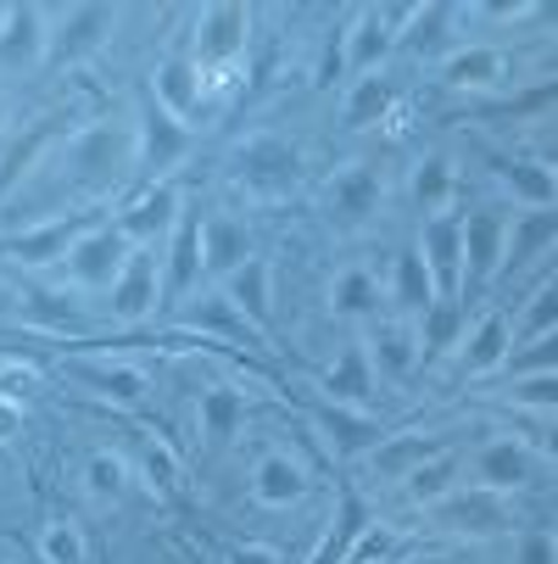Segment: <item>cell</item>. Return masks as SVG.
Instances as JSON below:
<instances>
[{
	"mask_svg": "<svg viewBox=\"0 0 558 564\" xmlns=\"http://www.w3.org/2000/svg\"><path fill=\"white\" fill-rule=\"evenodd\" d=\"M374 202H380V180H374L369 169H347V174L330 185V207H336L341 218H363Z\"/></svg>",
	"mask_w": 558,
	"mask_h": 564,
	"instance_id": "obj_28",
	"label": "cell"
},
{
	"mask_svg": "<svg viewBox=\"0 0 558 564\" xmlns=\"http://www.w3.org/2000/svg\"><path fill=\"white\" fill-rule=\"evenodd\" d=\"M447 475H452V458H436L430 469L419 464V469L408 475V487H414L419 498H441V487H447Z\"/></svg>",
	"mask_w": 558,
	"mask_h": 564,
	"instance_id": "obj_40",
	"label": "cell"
},
{
	"mask_svg": "<svg viewBox=\"0 0 558 564\" xmlns=\"http://www.w3.org/2000/svg\"><path fill=\"white\" fill-rule=\"evenodd\" d=\"M503 263V218L497 213H474L463 224V291H481Z\"/></svg>",
	"mask_w": 558,
	"mask_h": 564,
	"instance_id": "obj_12",
	"label": "cell"
},
{
	"mask_svg": "<svg viewBox=\"0 0 558 564\" xmlns=\"http://www.w3.org/2000/svg\"><path fill=\"white\" fill-rule=\"evenodd\" d=\"M29 318H34V325H51V330H78V307H73L67 291L34 296V302H29Z\"/></svg>",
	"mask_w": 558,
	"mask_h": 564,
	"instance_id": "obj_36",
	"label": "cell"
},
{
	"mask_svg": "<svg viewBox=\"0 0 558 564\" xmlns=\"http://www.w3.org/2000/svg\"><path fill=\"white\" fill-rule=\"evenodd\" d=\"M51 129H62V118H40V123H34V129H29V134H23V140L7 151V163H0V196H7V191L18 185V174H23V169L34 163V156L51 145Z\"/></svg>",
	"mask_w": 558,
	"mask_h": 564,
	"instance_id": "obj_29",
	"label": "cell"
},
{
	"mask_svg": "<svg viewBox=\"0 0 558 564\" xmlns=\"http://www.w3.org/2000/svg\"><path fill=\"white\" fill-rule=\"evenodd\" d=\"M140 458H145V480H151L156 492H174V487H179V464L168 458V447H163V442H145V447H140Z\"/></svg>",
	"mask_w": 558,
	"mask_h": 564,
	"instance_id": "obj_38",
	"label": "cell"
},
{
	"mask_svg": "<svg viewBox=\"0 0 558 564\" xmlns=\"http://www.w3.org/2000/svg\"><path fill=\"white\" fill-rule=\"evenodd\" d=\"M530 458L519 442H492L481 458H474V480H481V492H508L514 480H525Z\"/></svg>",
	"mask_w": 558,
	"mask_h": 564,
	"instance_id": "obj_24",
	"label": "cell"
},
{
	"mask_svg": "<svg viewBox=\"0 0 558 564\" xmlns=\"http://www.w3.org/2000/svg\"><path fill=\"white\" fill-rule=\"evenodd\" d=\"M73 375L85 380V386H96L101 397L123 402V409H140V402L151 397V380H145V369H134V364H90V358H78Z\"/></svg>",
	"mask_w": 558,
	"mask_h": 564,
	"instance_id": "obj_16",
	"label": "cell"
},
{
	"mask_svg": "<svg viewBox=\"0 0 558 564\" xmlns=\"http://www.w3.org/2000/svg\"><path fill=\"white\" fill-rule=\"evenodd\" d=\"M7 436H18V414L7 409V402H0V442H7Z\"/></svg>",
	"mask_w": 558,
	"mask_h": 564,
	"instance_id": "obj_43",
	"label": "cell"
},
{
	"mask_svg": "<svg viewBox=\"0 0 558 564\" xmlns=\"http://www.w3.org/2000/svg\"><path fill=\"white\" fill-rule=\"evenodd\" d=\"M330 302H336V313H380V280L369 274V269H341L336 274V285H330Z\"/></svg>",
	"mask_w": 558,
	"mask_h": 564,
	"instance_id": "obj_27",
	"label": "cell"
},
{
	"mask_svg": "<svg viewBox=\"0 0 558 564\" xmlns=\"http://www.w3.org/2000/svg\"><path fill=\"white\" fill-rule=\"evenodd\" d=\"M419 252H425V269H430V280H436L441 307H452V302L463 296V224H458L452 213L430 218Z\"/></svg>",
	"mask_w": 558,
	"mask_h": 564,
	"instance_id": "obj_3",
	"label": "cell"
},
{
	"mask_svg": "<svg viewBox=\"0 0 558 564\" xmlns=\"http://www.w3.org/2000/svg\"><path fill=\"white\" fill-rule=\"evenodd\" d=\"M40 553H45V564H85V536H78L73 520H51L40 531Z\"/></svg>",
	"mask_w": 558,
	"mask_h": 564,
	"instance_id": "obj_33",
	"label": "cell"
},
{
	"mask_svg": "<svg viewBox=\"0 0 558 564\" xmlns=\"http://www.w3.org/2000/svg\"><path fill=\"white\" fill-rule=\"evenodd\" d=\"M45 40H51V18L40 7H0V62L7 67L40 62Z\"/></svg>",
	"mask_w": 558,
	"mask_h": 564,
	"instance_id": "obj_9",
	"label": "cell"
},
{
	"mask_svg": "<svg viewBox=\"0 0 558 564\" xmlns=\"http://www.w3.org/2000/svg\"><path fill=\"white\" fill-rule=\"evenodd\" d=\"M201 269H207V258H201V218H196V213H185V218L174 224L168 274H163V302H168V307H179V302L196 291Z\"/></svg>",
	"mask_w": 558,
	"mask_h": 564,
	"instance_id": "obj_7",
	"label": "cell"
},
{
	"mask_svg": "<svg viewBox=\"0 0 558 564\" xmlns=\"http://www.w3.org/2000/svg\"><path fill=\"white\" fill-rule=\"evenodd\" d=\"M403 23H414V12H358L352 34H347V67L369 73L396 45V29H403Z\"/></svg>",
	"mask_w": 558,
	"mask_h": 564,
	"instance_id": "obj_13",
	"label": "cell"
},
{
	"mask_svg": "<svg viewBox=\"0 0 558 564\" xmlns=\"http://www.w3.org/2000/svg\"><path fill=\"white\" fill-rule=\"evenodd\" d=\"M223 296L241 307V318H247L252 330H263L269 318H274V274H269V263L263 258H247L241 269L223 280Z\"/></svg>",
	"mask_w": 558,
	"mask_h": 564,
	"instance_id": "obj_14",
	"label": "cell"
},
{
	"mask_svg": "<svg viewBox=\"0 0 558 564\" xmlns=\"http://www.w3.org/2000/svg\"><path fill=\"white\" fill-rule=\"evenodd\" d=\"M223 564H285V558L269 542H234V547H223Z\"/></svg>",
	"mask_w": 558,
	"mask_h": 564,
	"instance_id": "obj_41",
	"label": "cell"
},
{
	"mask_svg": "<svg viewBox=\"0 0 558 564\" xmlns=\"http://www.w3.org/2000/svg\"><path fill=\"white\" fill-rule=\"evenodd\" d=\"M425 458H436V442L408 436V442H391V447H380V453H374V469H380V475H414Z\"/></svg>",
	"mask_w": 558,
	"mask_h": 564,
	"instance_id": "obj_34",
	"label": "cell"
},
{
	"mask_svg": "<svg viewBox=\"0 0 558 564\" xmlns=\"http://www.w3.org/2000/svg\"><path fill=\"white\" fill-rule=\"evenodd\" d=\"M552 240H558V213L552 207H530L519 224H514V240H508V269H525L541 247H552Z\"/></svg>",
	"mask_w": 558,
	"mask_h": 564,
	"instance_id": "obj_25",
	"label": "cell"
},
{
	"mask_svg": "<svg viewBox=\"0 0 558 564\" xmlns=\"http://www.w3.org/2000/svg\"><path fill=\"white\" fill-rule=\"evenodd\" d=\"M201 258H207V274H234L247 263V229L234 218H207L201 224Z\"/></svg>",
	"mask_w": 558,
	"mask_h": 564,
	"instance_id": "obj_21",
	"label": "cell"
},
{
	"mask_svg": "<svg viewBox=\"0 0 558 564\" xmlns=\"http://www.w3.org/2000/svg\"><path fill=\"white\" fill-rule=\"evenodd\" d=\"M140 163L163 180L179 156L190 151V129H185V118H174L163 101H145V112H140Z\"/></svg>",
	"mask_w": 558,
	"mask_h": 564,
	"instance_id": "obj_5",
	"label": "cell"
},
{
	"mask_svg": "<svg viewBox=\"0 0 558 564\" xmlns=\"http://www.w3.org/2000/svg\"><path fill=\"white\" fill-rule=\"evenodd\" d=\"M374 369L391 375V380H408L414 375V358L425 352V341H414V330L403 325V318H385V325L374 330Z\"/></svg>",
	"mask_w": 558,
	"mask_h": 564,
	"instance_id": "obj_19",
	"label": "cell"
},
{
	"mask_svg": "<svg viewBox=\"0 0 558 564\" xmlns=\"http://www.w3.org/2000/svg\"><path fill=\"white\" fill-rule=\"evenodd\" d=\"M0 129H7V101H0Z\"/></svg>",
	"mask_w": 558,
	"mask_h": 564,
	"instance_id": "obj_45",
	"label": "cell"
},
{
	"mask_svg": "<svg viewBox=\"0 0 558 564\" xmlns=\"http://www.w3.org/2000/svg\"><path fill=\"white\" fill-rule=\"evenodd\" d=\"M151 101H163L174 118H190V112L201 107V67H196V56L156 62V73H151Z\"/></svg>",
	"mask_w": 558,
	"mask_h": 564,
	"instance_id": "obj_15",
	"label": "cell"
},
{
	"mask_svg": "<svg viewBox=\"0 0 558 564\" xmlns=\"http://www.w3.org/2000/svg\"><path fill=\"white\" fill-rule=\"evenodd\" d=\"M96 229L90 213H67V218H51V224H34L23 235H0V263H23V269H51L73 252V240Z\"/></svg>",
	"mask_w": 558,
	"mask_h": 564,
	"instance_id": "obj_2",
	"label": "cell"
},
{
	"mask_svg": "<svg viewBox=\"0 0 558 564\" xmlns=\"http://www.w3.org/2000/svg\"><path fill=\"white\" fill-rule=\"evenodd\" d=\"M447 196H452V163H447V156H425V163L414 169V202L441 218Z\"/></svg>",
	"mask_w": 558,
	"mask_h": 564,
	"instance_id": "obj_31",
	"label": "cell"
},
{
	"mask_svg": "<svg viewBox=\"0 0 558 564\" xmlns=\"http://www.w3.org/2000/svg\"><path fill=\"white\" fill-rule=\"evenodd\" d=\"M107 296H112V318H123V325H129V318H145L156 307V252L134 247Z\"/></svg>",
	"mask_w": 558,
	"mask_h": 564,
	"instance_id": "obj_8",
	"label": "cell"
},
{
	"mask_svg": "<svg viewBox=\"0 0 558 564\" xmlns=\"http://www.w3.org/2000/svg\"><path fill=\"white\" fill-rule=\"evenodd\" d=\"M129 252H134V240L118 224H96V229H85L73 240V252L62 258V269H67L73 285H107L112 291V280L129 263Z\"/></svg>",
	"mask_w": 558,
	"mask_h": 564,
	"instance_id": "obj_1",
	"label": "cell"
},
{
	"mask_svg": "<svg viewBox=\"0 0 558 564\" xmlns=\"http://www.w3.org/2000/svg\"><path fill=\"white\" fill-rule=\"evenodd\" d=\"M112 29V7H73L67 18H56V34L45 40V62L51 67H73V62H85L101 34Z\"/></svg>",
	"mask_w": 558,
	"mask_h": 564,
	"instance_id": "obj_6",
	"label": "cell"
},
{
	"mask_svg": "<svg viewBox=\"0 0 558 564\" xmlns=\"http://www.w3.org/2000/svg\"><path fill=\"white\" fill-rule=\"evenodd\" d=\"M508 341H514L508 318H503V313H486L481 325H474V336H463V347H458V364H463L469 375L497 369V364L508 358Z\"/></svg>",
	"mask_w": 558,
	"mask_h": 564,
	"instance_id": "obj_20",
	"label": "cell"
},
{
	"mask_svg": "<svg viewBox=\"0 0 558 564\" xmlns=\"http://www.w3.org/2000/svg\"><path fill=\"white\" fill-rule=\"evenodd\" d=\"M196 425H201V436H207V442H229L234 431L247 425V402H241V391H229V386H207V391H201V402H196Z\"/></svg>",
	"mask_w": 558,
	"mask_h": 564,
	"instance_id": "obj_22",
	"label": "cell"
},
{
	"mask_svg": "<svg viewBox=\"0 0 558 564\" xmlns=\"http://www.w3.org/2000/svg\"><path fill=\"white\" fill-rule=\"evenodd\" d=\"M547 453L558 458V425H547Z\"/></svg>",
	"mask_w": 558,
	"mask_h": 564,
	"instance_id": "obj_44",
	"label": "cell"
},
{
	"mask_svg": "<svg viewBox=\"0 0 558 564\" xmlns=\"http://www.w3.org/2000/svg\"><path fill=\"white\" fill-rule=\"evenodd\" d=\"M452 85H492V78L503 73V56L497 51H458V56H447V67H441Z\"/></svg>",
	"mask_w": 558,
	"mask_h": 564,
	"instance_id": "obj_32",
	"label": "cell"
},
{
	"mask_svg": "<svg viewBox=\"0 0 558 564\" xmlns=\"http://www.w3.org/2000/svg\"><path fill=\"white\" fill-rule=\"evenodd\" d=\"M396 302L414 307V313H430L436 307V280H430L419 247H408L403 258H396Z\"/></svg>",
	"mask_w": 558,
	"mask_h": 564,
	"instance_id": "obj_26",
	"label": "cell"
},
{
	"mask_svg": "<svg viewBox=\"0 0 558 564\" xmlns=\"http://www.w3.org/2000/svg\"><path fill=\"white\" fill-rule=\"evenodd\" d=\"M519 564H558V542L552 536H525V547H519Z\"/></svg>",
	"mask_w": 558,
	"mask_h": 564,
	"instance_id": "obj_42",
	"label": "cell"
},
{
	"mask_svg": "<svg viewBox=\"0 0 558 564\" xmlns=\"http://www.w3.org/2000/svg\"><path fill=\"white\" fill-rule=\"evenodd\" d=\"M291 174H296V156L274 134H263L241 151V180H252V185H285Z\"/></svg>",
	"mask_w": 558,
	"mask_h": 564,
	"instance_id": "obj_23",
	"label": "cell"
},
{
	"mask_svg": "<svg viewBox=\"0 0 558 564\" xmlns=\"http://www.w3.org/2000/svg\"><path fill=\"white\" fill-rule=\"evenodd\" d=\"M385 101H391V85H385V78H363V85L347 96V112H341V118H347L352 129H363V123H374V118L385 112Z\"/></svg>",
	"mask_w": 558,
	"mask_h": 564,
	"instance_id": "obj_35",
	"label": "cell"
},
{
	"mask_svg": "<svg viewBox=\"0 0 558 564\" xmlns=\"http://www.w3.org/2000/svg\"><path fill=\"white\" fill-rule=\"evenodd\" d=\"M247 45V12L241 7H207L196 12V67L234 62Z\"/></svg>",
	"mask_w": 558,
	"mask_h": 564,
	"instance_id": "obj_10",
	"label": "cell"
},
{
	"mask_svg": "<svg viewBox=\"0 0 558 564\" xmlns=\"http://www.w3.org/2000/svg\"><path fill=\"white\" fill-rule=\"evenodd\" d=\"M185 218V207H179V191L168 185V180H151V185H140L123 207H118V229L134 240V247H145V240L156 235V229H174Z\"/></svg>",
	"mask_w": 558,
	"mask_h": 564,
	"instance_id": "obj_4",
	"label": "cell"
},
{
	"mask_svg": "<svg viewBox=\"0 0 558 564\" xmlns=\"http://www.w3.org/2000/svg\"><path fill=\"white\" fill-rule=\"evenodd\" d=\"M558 330V280L525 307V318H519V341H536V336H552Z\"/></svg>",
	"mask_w": 558,
	"mask_h": 564,
	"instance_id": "obj_37",
	"label": "cell"
},
{
	"mask_svg": "<svg viewBox=\"0 0 558 564\" xmlns=\"http://www.w3.org/2000/svg\"><path fill=\"white\" fill-rule=\"evenodd\" d=\"M129 487V464L112 453V447H96L90 458H85V492L90 498H118Z\"/></svg>",
	"mask_w": 558,
	"mask_h": 564,
	"instance_id": "obj_30",
	"label": "cell"
},
{
	"mask_svg": "<svg viewBox=\"0 0 558 564\" xmlns=\"http://www.w3.org/2000/svg\"><path fill=\"white\" fill-rule=\"evenodd\" d=\"M552 169H558V156H552Z\"/></svg>",
	"mask_w": 558,
	"mask_h": 564,
	"instance_id": "obj_46",
	"label": "cell"
},
{
	"mask_svg": "<svg viewBox=\"0 0 558 564\" xmlns=\"http://www.w3.org/2000/svg\"><path fill=\"white\" fill-rule=\"evenodd\" d=\"M190 325H196V330H212V336H223V341H234V347H263L258 330L247 325L241 307H234L223 291H207V296L190 307Z\"/></svg>",
	"mask_w": 558,
	"mask_h": 564,
	"instance_id": "obj_18",
	"label": "cell"
},
{
	"mask_svg": "<svg viewBox=\"0 0 558 564\" xmlns=\"http://www.w3.org/2000/svg\"><path fill=\"white\" fill-rule=\"evenodd\" d=\"M252 498L263 509H296L307 498V475L291 453H258L252 464Z\"/></svg>",
	"mask_w": 558,
	"mask_h": 564,
	"instance_id": "obj_11",
	"label": "cell"
},
{
	"mask_svg": "<svg viewBox=\"0 0 558 564\" xmlns=\"http://www.w3.org/2000/svg\"><path fill=\"white\" fill-rule=\"evenodd\" d=\"M519 397L530 402V409H541V414H558V369H547V375H519Z\"/></svg>",
	"mask_w": 558,
	"mask_h": 564,
	"instance_id": "obj_39",
	"label": "cell"
},
{
	"mask_svg": "<svg viewBox=\"0 0 558 564\" xmlns=\"http://www.w3.org/2000/svg\"><path fill=\"white\" fill-rule=\"evenodd\" d=\"M325 391L341 402V409H363L369 391H374V358L363 347H347L330 369H325Z\"/></svg>",
	"mask_w": 558,
	"mask_h": 564,
	"instance_id": "obj_17",
	"label": "cell"
}]
</instances>
